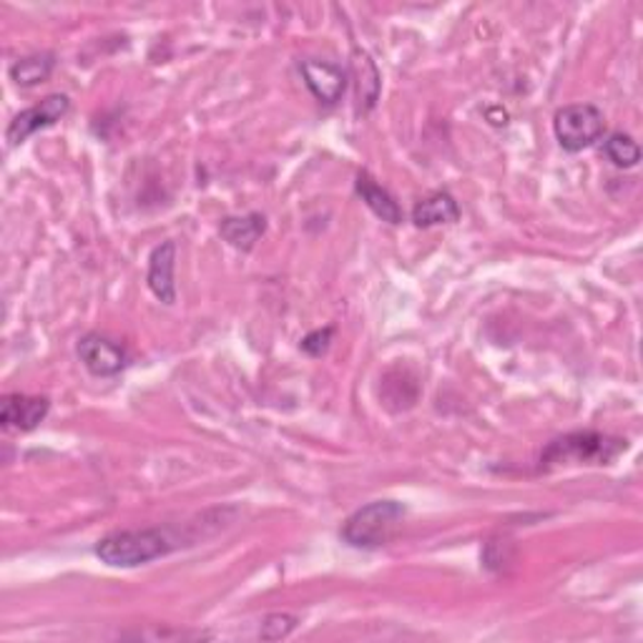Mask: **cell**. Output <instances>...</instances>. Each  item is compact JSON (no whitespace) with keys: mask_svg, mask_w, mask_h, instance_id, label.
I'll return each instance as SVG.
<instances>
[{"mask_svg":"<svg viewBox=\"0 0 643 643\" xmlns=\"http://www.w3.org/2000/svg\"><path fill=\"white\" fill-rule=\"evenodd\" d=\"M179 540L169 528H144V531H119L96 543V556L106 565L136 568L152 563L156 558L171 553Z\"/></svg>","mask_w":643,"mask_h":643,"instance_id":"6da1fadb","label":"cell"},{"mask_svg":"<svg viewBox=\"0 0 643 643\" xmlns=\"http://www.w3.org/2000/svg\"><path fill=\"white\" fill-rule=\"evenodd\" d=\"M626 448H629L626 440L600 436V432H571L543 450L540 471H550L556 465H608Z\"/></svg>","mask_w":643,"mask_h":643,"instance_id":"7a4b0ae2","label":"cell"},{"mask_svg":"<svg viewBox=\"0 0 643 643\" xmlns=\"http://www.w3.org/2000/svg\"><path fill=\"white\" fill-rule=\"evenodd\" d=\"M403 517L405 505L397 503V500H372V503H367L347 517L340 536L353 548H380L395 536Z\"/></svg>","mask_w":643,"mask_h":643,"instance_id":"3957f363","label":"cell"},{"mask_svg":"<svg viewBox=\"0 0 643 643\" xmlns=\"http://www.w3.org/2000/svg\"><path fill=\"white\" fill-rule=\"evenodd\" d=\"M553 131H556L558 144H561L565 152L579 154L604 136L606 131L604 111L593 104L563 106L556 111Z\"/></svg>","mask_w":643,"mask_h":643,"instance_id":"277c9868","label":"cell"},{"mask_svg":"<svg viewBox=\"0 0 643 643\" xmlns=\"http://www.w3.org/2000/svg\"><path fill=\"white\" fill-rule=\"evenodd\" d=\"M69 108H71L69 96H63V94L46 96L44 102L26 108V111H21L11 121V127H8V131H5L8 144L19 146L31 136V133L53 127V123H58L66 114H69Z\"/></svg>","mask_w":643,"mask_h":643,"instance_id":"5b68a950","label":"cell"},{"mask_svg":"<svg viewBox=\"0 0 643 643\" xmlns=\"http://www.w3.org/2000/svg\"><path fill=\"white\" fill-rule=\"evenodd\" d=\"M79 357L86 365V370L96 374V378H114L129 365L127 347L111 337L98 335V332H91V335H83L79 340Z\"/></svg>","mask_w":643,"mask_h":643,"instance_id":"8992f818","label":"cell"},{"mask_svg":"<svg viewBox=\"0 0 643 643\" xmlns=\"http://www.w3.org/2000/svg\"><path fill=\"white\" fill-rule=\"evenodd\" d=\"M299 71H302L307 88L312 91V96L320 104L335 106L342 98V94H345L347 73L342 71L340 66L328 63V61H314V58H309V61L299 63Z\"/></svg>","mask_w":643,"mask_h":643,"instance_id":"52a82bcc","label":"cell"},{"mask_svg":"<svg viewBox=\"0 0 643 643\" xmlns=\"http://www.w3.org/2000/svg\"><path fill=\"white\" fill-rule=\"evenodd\" d=\"M51 403L46 397H28V395H5L0 403V422L5 430L31 432L46 420Z\"/></svg>","mask_w":643,"mask_h":643,"instance_id":"ba28073f","label":"cell"},{"mask_svg":"<svg viewBox=\"0 0 643 643\" xmlns=\"http://www.w3.org/2000/svg\"><path fill=\"white\" fill-rule=\"evenodd\" d=\"M174 266H177V245L174 241H164L158 245L152 257H148V289L154 291L156 299H162L164 305L177 302V284H174Z\"/></svg>","mask_w":643,"mask_h":643,"instance_id":"9c48e42d","label":"cell"},{"mask_svg":"<svg viewBox=\"0 0 643 643\" xmlns=\"http://www.w3.org/2000/svg\"><path fill=\"white\" fill-rule=\"evenodd\" d=\"M457 219H461V206L448 191H436V194L425 197L413 209V222L420 229L438 227V224H455Z\"/></svg>","mask_w":643,"mask_h":643,"instance_id":"30bf717a","label":"cell"},{"mask_svg":"<svg viewBox=\"0 0 643 643\" xmlns=\"http://www.w3.org/2000/svg\"><path fill=\"white\" fill-rule=\"evenodd\" d=\"M355 189H357V194L362 197V202L370 206V212L378 216V219L388 222V224L403 222V209H400V204L395 202V197H392L385 187H380V183L374 181L370 174L367 171L357 174Z\"/></svg>","mask_w":643,"mask_h":643,"instance_id":"8fae6325","label":"cell"},{"mask_svg":"<svg viewBox=\"0 0 643 643\" xmlns=\"http://www.w3.org/2000/svg\"><path fill=\"white\" fill-rule=\"evenodd\" d=\"M266 229V219L262 214H247V216H227L222 222L219 234L229 241L231 247L249 252L257 245V239L262 237Z\"/></svg>","mask_w":643,"mask_h":643,"instance_id":"7c38bea8","label":"cell"},{"mask_svg":"<svg viewBox=\"0 0 643 643\" xmlns=\"http://www.w3.org/2000/svg\"><path fill=\"white\" fill-rule=\"evenodd\" d=\"M56 56L53 53H33L26 58H19L11 66V79L19 83L21 88H31L44 83L53 73Z\"/></svg>","mask_w":643,"mask_h":643,"instance_id":"4fadbf2b","label":"cell"},{"mask_svg":"<svg viewBox=\"0 0 643 643\" xmlns=\"http://www.w3.org/2000/svg\"><path fill=\"white\" fill-rule=\"evenodd\" d=\"M604 154L608 156V162H611L614 166H618V169H633L641 162V148L636 141H633L629 133H611L604 141Z\"/></svg>","mask_w":643,"mask_h":643,"instance_id":"5bb4252c","label":"cell"},{"mask_svg":"<svg viewBox=\"0 0 643 643\" xmlns=\"http://www.w3.org/2000/svg\"><path fill=\"white\" fill-rule=\"evenodd\" d=\"M297 626V618L289 616V614H272L266 616L262 621V631H259V636L264 641H279V639H287L291 631H295Z\"/></svg>","mask_w":643,"mask_h":643,"instance_id":"9a60e30c","label":"cell"},{"mask_svg":"<svg viewBox=\"0 0 643 643\" xmlns=\"http://www.w3.org/2000/svg\"><path fill=\"white\" fill-rule=\"evenodd\" d=\"M332 337H335V328H324V330L309 332V335L302 340V349L312 357H322L330 349Z\"/></svg>","mask_w":643,"mask_h":643,"instance_id":"2e32d148","label":"cell"}]
</instances>
